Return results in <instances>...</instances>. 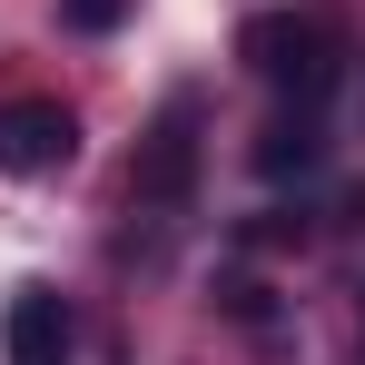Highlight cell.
I'll list each match as a JSON object with an SVG mask.
<instances>
[{
    "mask_svg": "<svg viewBox=\"0 0 365 365\" xmlns=\"http://www.w3.org/2000/svg\"><path fill=\"white\" fill-rule=\"evenodd\" d=\"M237 60L257 69V79H277L297 109H316V99L336 89V30H326V20H297V10H267V20L237 30Z\"/></svg>",
    "mask_w": 365,
    "mask_h": 365,
    "instance_id": "obj_1",
    "label": "cell"
},
{
    "mask_svg": "<svg viewBox=\"0 0 365 365\" xmlns=\"http://www.w3.org/2000/svg\"><path fill=\"white\" fill-rule=\"evenodd\" d=\"M187 187H197V99H168L158 128L138 138V158H128V197L138 207H187Z\"/></svg>",
    "mask_w": 365,
    "mask_h": 365,
    "instance_id": "obj_2",
    "label": "cell"
},
{
    "mask_svg": "<svg viewBox=\"0 0 365 365\" xmlns=\"http://www.w3.org/2000/svg\"><path fill=\"white\" fill-rule=\"evenodd\" d=\"M69 148H79V119L60 99H10L0 109V168L10 178H50V168H69Z\"/></svg>",
    "mask_w": 365,
    "mask_h": 365,
    "instance_id": "obj_3",
    "label": "cell"
},
{
    "mask_svg": "<svg viewBox=\"0 0 365 365\" xmlns=\"http://www.w3.org/2000/svg\"><path fill=\"white\" fill-rule=\"evenodd\" d=\"M0 356L10 365H69V306H60V287H10Z\"/></svg>",
    "mask_w": 365,
    "mask_h": 365,
    "instance_id": "obj_4",
    "label": "cell"
},
{
    "mask_svg": "<svg viewBox=\"0 0 365 365\" xmlns=\"http://www.w3.org/2000/svg\"><path fill=\"white\" fill-rule=\"evenodd\" d=\"M326 158V128H316V109H297V119H277L267 138H257V178H306Z\"/></svg>",
    "mask_w": 365,
    "mask_h": 365,
    "instance_id": "obj_5",
    "label": "cell"
},
{
    "mask_svg": "<svg viewBox=\"0 0 365 365\" xmlns=\"http://www.w3.org/2000/svg\"><path fill=\"white\" fill-rule=\"evenodd\" d=\"M128 10H138V0H60V20L79 30V40H99V30H119Z\"/></svg>",
    "mask_w": 365,
    "mask_h": 365,
    "instance_id": "obj_6",
    "label": "cell"
}]
</instances>
